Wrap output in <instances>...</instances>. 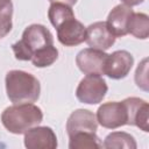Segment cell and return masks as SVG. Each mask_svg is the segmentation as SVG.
I'll use <instances>...</instances> for the list:
<instances>
[{
  "instance_id": "obj_13",
  "label": "cell",
  "mask_w": 149,
  "mask_h": 149,
  "mask_svg": "<svg viewBox=\"0 0 149 149\" xmlns=\"http://www.w3.org/2000/svg\"><path fill=\"white\" fill-rule=\"evenodd\" d=\"M133 13H134V10L132 9V7L126 6L123 3L116 5L109 12L106 23L115 37H122L128 34L127 24H128L129 17L132 16Z\"/></svg>"
},
{
  "instance_id": "obj_19",
  "label": "cell",
  "mask_w": 149,
  "mask_h": 149,
  "mask_svg": "<svg viewBox=\"0 0 149 149\" xmlns=\"http://www.w3.org/2000/svg\"><path fill=\"white\" fill-rule=\"evenodd\" d=\"M13 2L12 0H0V38L9 34L13 28Z\"/></svg>"
},
{
  "instance_id": "obj_18",
  "label": "cell",
  "mask_w": 149,
  "mask_h": 149,
  "mask_svg": "<svg viewBox=\"0 0 149 149\" xmlns=\"http://www.w3.org/2000/svg\"><path fill=\"white\" fill-rule=\"evenodd\" d=\"M57 58H58V50L56 49V47H54V44H51L37 50L31 56L30 62L36 68H47L52 65L57 61Z\"/></svg>"
},
{
  "instance_id": "obj_22",
  "label": "cell",
  "mask_w": 149,
  "mask_h": 149,
  "mask_svg": "<svg viewBox=\"0 0 149 149\" xmlns=\"http://www.w3.org/2000/svg\"><path fill=\"white\" fill-rule=\"evenodd\" d=\"M50 3H55V2H58V3H64V5H68V6H73L77 0H49Z\"/></svg>"
},
{
  "instance_id": "obj_15",
  "label": "cell",
  "mask_w": 149,
  "mask_h": 149,
  "mask_svg": "<svg viewBox=\"0 0 149 149\" xmlns=\"http://www.w3.org/2000/svg\"><path fill=\"white\" fill-rule=\"evenodd\" d=\"M127 33L140 40L149 36V16L144 13H133L127 24Z\"/></svg>"
},
{
  "instance_id": "obj_9",
  "label": "cell",
  "mask_w": 149,
  "mask_h": 149,
  "mask_svg": "<svg viewBox=\"0 0 149 149\" xmlns=\"http://www.w3.org/2000/svg\"><path fill=\"white\" fill-rule=\"evenodd\" d=\"M24 147L28 149H55L57 148V136L47 126H35L24 133Z\"/></svg>"
},
{
  "instance_id": "obj_14",
  "label": "cell",
  "mask_w": 149,
  "mask_h": 149,
  "mask_svg": "<svg viewBox=\"0 0 149 149\" xmlns=\"http://www.w3.org/2000/svg\"><path fill=\"white\" fill-rule=\"evenodd\" d=\"M102 147L106 149H136L137 143L134 136L126 132H113L105 137Z\"/></svg>"
},
{
  "instance_id": "obj_11",
  "label": "cell",
  "mask_w": 149,
  "mask_h": 149,
  "mask_svg": "<svg viewBox=\"0 0 149 149\" xmlns=\"http://www.w3.org/2000/svg\"><path fill=\"white\" fill-rule=\"evenodd\" d=\"M97 129H98V121L95 114L88 109H83V108L76 109L68 118L66 133L69 136L81 132L95 133Z\"/></svg>"
},
{
  "instance_id": "obj_3",
  "label": "cell",
  "mask_w": 149,
  "mask_h": 149,
  "mask_svg": "<svg viewBox=\"0 0 149 149\" xmlns=\"http://www.w3.org/2000/svg\"><path fill=\"white\" fill-rule=\"evenodd\" d=\"M54 44V36L50 30L40 23L28 26L20 41L12 44L14 56L19 61H30L31 56L40 49Z\"/></svg>"
},
{
  "instance_id": "obj_2",
  "label": "cell",
  "mask_w": 149,
  "mask_h": 149,
  "mask_svg": "<svg viewBox=\"0 0 149 149\" xmlns=\"http://www.w3.org/2000/svg\"><path fill=\"white\" fill-rule=\"evenodd\" d=\"M43 120V112L34 104H14L1 113L2 126L12 134H24L28 129L38 126Z\"/></svg>"
},
{
  "instance_id": "obj_5",
  "label": "cell",
  "mask_w": 149,
  "mask_h": 149,
  "mask_svg": "<svg viewBox=\"0 0 149 149\" xmlns=\"http://www.w3.org/2000/svg\"><path fill=\"white\" fill-rule=\"evenodd\" d=\"M98 123L107 129H116L127 125L128 115L123 101H108L99 106L95 114Z\"/></svg>"
},
{
  "instance_id": "obj_8",
  "label": "cell",
  "mask_w": 149,
  "mask_h": 149,
  "mask_svg": "<svg viewBox=\"0 0 149 149\" xmlns=\"http://www.w3.org/2000/svg\"><path fill=\"white\" fill-rule=\"evenodd\" d=\"M127 108V125L136 126L144 133L149 132V104L136 97H129L122 100Z\"/></svg>"
},
{
  "instance_id": "obj_4",
  "label": "cell",
  "mask_w": 149,
  "mask_h": 149,
  "mask_svg": "<svg viewBox=\"0 0 149 149\" xmlns=\"http://www.w3.org/2000/svg\"><path fill=\"white\" fill-rule=\"evenodd\" d=\"M108 86L100 74H86L76 88L77 99L87 105H95L102 101Z\"/></svg>"
},
{
  "instance_id": "obj_1",
  "label": "cell",
  "mask_w": 149,
  "mask_h": 149,
  "mask_svg": "<svg viewBox=\"0 0 149 149\" xmlns=\"http://www.w3.org/2000/svg\"><path fill=\"white\" fill-rule=\"evenodd\" d=\"M5 84L7 97L13 104H33L40 98L41 84L29 72L10 70L6 73Z\"/></svg>"
},
{
  "instance_id": "obj_10",
  "label": "cell",
  "mask_w": 149,
  "mask_h": 149,
  "mask_svg": "<svg viewBox=\"0 0 149 149\" xmlns=\"http://www.w3.org/2000/svg\"><path fill=\"white\" fill-rule=\"evenodd\" d=\"M116 37L107 27L106 21H97L86 28L85 42L90 48L98 50H107L115 43Z\"/></svg>"
},
{
  "instance_id": "obj_16",
  "label": "cell",
  "mask_w": 149,
  "mask_h": 149,
  "mask_svg": "<svg viewBox=\"0 0 149 149\" xmlns=\"http://www.w3.org/2000/svg\"><path fill=\"white\" fill-rule=\"evenodd\" d=\"M69 148L70 149H91V148H102V142L95 133L81 132L69 136Z\"/></svg>"
},
{
  "instance_id": "obj_21",
  "label": "cell",
  "mask_w": 149,
  "mask_h": 149,
  "mask_svg": "<svg viewBox=\"0 0 149 149\" xmlns=\"http://www.w3.org/2000/svg\"><path fill=\"white\" fill-rule=\"evenodd\" d=\"M123 5L126 6H129V7H134V6H137L140 3H142L144 0H121Z\"/></svg>"
},
{
  "instance_id": "obj_20",
  "label": "cell",
  "mask_w": 149,
  "mask_h": 149,
  "mask_svg": "<svg viewBox=\"0 0 149 149\" xmlns=\"http://www.w3.org/2000/svg\"><path fill=\"white\" fill-rule=\"evenodd\" d=\"M135 83L137 85V87H140L141 90H143L144 92L149 91L148 87V58H144L136 68L135 71Z\"/></svg>"
},
{
  "instance_id": "obj_12",
  "label": "cell",
  "mask_w": 149,
  "mask_h": 149,
  "mask_svg": "<svg viewBox=\"0 0 149 149\" xmlns=\"http://www.w3.org/2000/svg\"><path fill=\"white\" fill-rule=\"evenodd\" d=\"M57 29V38L65 47H76L85 42L86 28L76 17L63 22Z\"/></svg>"
},
{
  "instance_id": "obj_17",
  "label": "cell",
  "mask_w": 149,
  "mask_h": 149,
  "mask_svg": "<svg viewBox=\"0 0 149 149\" xmlns=\"http://www.w3.org/2000/svg\"><path fill=\"white\" fill-rule=\"evenodd\" d=\"M48 17L50 20V23L55 28H58L63 22L70 19H73L74 13L71 6L55 2V3H51L48 9Z\"/></svg>"
},
{
  "instance_id": "obj_7",
  "label": "cell",
  "mask_w": 149,
  "mask_h": 149,
  "mask_svg": "<svg viewBox=\"0 0 149 149\" xmlns=\"http://www.w3.org/2000/svg\"><path fill=\"white\" fill-rule=\"evenodd\" d=\"M107 54L102 50L86 48L80 50L76 56L78 69L85 74H104V66Z\"/></svg>"
},
{
  "instance_id": "obj_6",
  "label": "cell",
  "mask_w": 149,
  "mask_h": 149,
  "mask_svg": "<svg viewBox=\"0 0 149 149\" xmlns=\"http://www.w3.org/2000/svg\"><path fill=\"white\" fill-rule=\"evenodd\" d=\"M134 65V57L127 50H116L107 55L104 74L111 79H122L128 76Z\"/></svg>"
}]
</instances>
